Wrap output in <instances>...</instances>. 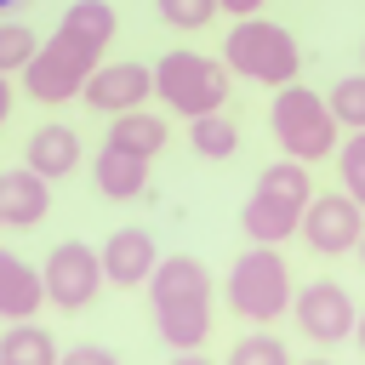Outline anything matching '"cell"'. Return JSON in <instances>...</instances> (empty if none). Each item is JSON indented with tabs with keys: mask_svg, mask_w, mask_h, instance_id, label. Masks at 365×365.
Wrapping results in <instances>:
<instances>
[{
	"mask_svg": "<svg viewBox=\"0 0 365 365\" xmlns=\"http://www.w3.org/2000/svg\"><path fill=\"white\" fill-rule=\"evenodd\" d=\"M114 40V6L108 0H74L57 23V34L23 63V91L34 103H68L91 68L103 63V46Z\"/></svg>",
	"mask_w": 365,
	"mask_h": 365,
	"instance_id": "cell-1",
	"label": "cell"
},
{
	"mask_svg": "<svg viewBox=\"0 0 365 365\" xmlns=\"http://www.w3.org/2000/svg\"><path fill=\"white\" fill-rule=\"evenodd\" d=\"M308 194H314V182H308L302 160L268 165V171L257 177V188H251L245 211H240V228H245L257 245H279L285 234H297V217H302Z\"/></svg>",
	"mask_w": 365,
	"mask_h": 365,
	"instance_id": "cell-2",
	"label": "cell"
},
{
	"mask_svg": "<svg viewBox=\"0 0 365 365\" xmlns=\"http://www.w3.org/2000/svg\"><path fill=\"white\" fill-rule=\"evenodd\" d=\"M297 63H302L297 40L279 23H262V17H245L222 46V68H234V74H245L257 86H291Z\"/></svg>",
	"mask_w": 365,
	"mask_h": 365,
	"instance_id": "cell-3",
	"label": "cell"
},
{
	"mask_svg": "<svg viewBox=\"0 0 365 365\" xmlns=\"http://www.w3.org/2000/svg\"><path fill=\"white\" fill-rule=\"evenodd\" d=\"M228 308L240 319H279L291 308V268L274 245H251L234 268H228Z\"/></svg>",
	"mask_w": 365,
	"mask_h": 365,
	"instance_id": "cell-4",
	"label": "cell"
},
{
	"mask_svg": "<svg viewBox=\"0 0 365 365\" xmlns=\"http://www.w3.org/2000/svg\"><path fill=\"white\" fill-rule=\"evenodd\" d=\"M148 74H154V91H160L177 114H188V120L228 103V68L211 63V57H200V51H171V57H160Z\"/></svg>",
	"mask_w": 365,
	"mask_h": 365,
	"instance_id": "cell-5",
	"label": "cell"
},
{
	"mask_svg": "<svg viewBox=\"0 0 365 365\" xmlns=\"http://www.w3.org/2000/svg\"><path fill=\"white\" fill-rule=\"evenodd\" d=\"M274 137H279V148L291 154V160H325L331 148H336V120H331V108L308 91V86H285L279 97H274Z\"/></svg>",
	"mask_w": 365,
	"mask_h": 365,
	"instance_id": "cell-6",
	"label": "cell"
},
{
	"mask_svg": "<svg viewBox=\"0 0 365 365\" xmlns=\"http://www.w3.org/2000/svg\"><path fill=\"white\" fill-rule=\"evenodd\" d=\"M46 297L57 302V308H68V314H80V308H91L97 302V291H103V257H91V245H80V240H63L51 257H46Z\"/></svg>",
	"mask_w": 365,
	"mask_h": 365,
	"instance_id": "cell-7",
	"label": "cell"
},
{
	"mask_svg": "<svg viewBox=\"0 0 365 365\" xmlns=\"http://www.w3.org/2000/svg\"><path fill=\"white\" fill-rule=\"evenodd\" d=\"M359 200H348V194H308V205H302V217H297V234L319 251V257H342V251H354L359 245Z\"/></svg>",
	"mask_w": 365,
	"mask_h": 365,
	"instance_id": "cell-8",
	"label": "cell"
},
{
	"mask_svg": "<svg viewBox=\"0 0 365 365\" xmlns=\"http://www.w3.org/2000/svg\"><path fill=\"white\" fill-rule=\"evenodd\" d=\"M291 314H297V331L308 342H319V348H336V342L354 336V297L342 285H331V279H319L302 297H291Z\"/></svg>",
	"mask_w": 365,
	"mask_h": 365,
	"instance_id": "cell-9",
	"label": "cell"
},
{
	"mask_svg": "<svg viewBox=\"0 0 365 365\" xmlns=\"http://www.w3.org/2000/svg\"><path fill=\"white\" fill-rule=\"evenodd\" d=\"M86 91V103L91 108H103V114H125V108H137L148 91H154V74L143 68V63H97L91 68V80L80 86Z\"/></svg>",
	"mask_w": 365,
	"mask_h": 365,
	"instance_id": "cell-10",
	"label": "cell"
},
{
	"mask_svg": "<svg viewBox=\"0 0 365 365\" xmlns=\"http://www.w3.org/2000/svg\"><path fill=\"white\" fill-rule=\"evenodd\" d=\"M154 325H160L165 348L194 354L211 336V297H165V302H154Z\"/></svg>",
	"mask_w": 365,
	"mask_h": 365,
	"instance_id": "cell-11",
	"label": "cell"
},
{
	"mask_svg": "<svg viewBox=\"0 0 365 365\" xmlns=\"http://www.w3.org/2000/svg\"><path fill=\"white\" fill-rule=\"evenodd\" d=\"M46 211H51V188L40 171H29V165L0 171V222L6 228H34V222H46Z\"/></svg>",
	"mask_w": 365,
	"mask_h": 365,
	"instance_id": "cell-12",
	"label": "cell"
},
{
	"mask_svg": "<svg viewBox=\"0 0 365 365\" xmlns=\"http://www.w3.org/2000/svg\"><path fill=\"white\" fill-rule=\"evenodd\" d=\"M154 240L143 234V228H120L114 240H108V251H103V279L108 285H120V291H137L148 274H154Z\"/></svg>",
	"mask_w": 365,
	"mask_h": 365,
	"instance_id": "cell-13",
	"label": "cell"
},
{
	"mask_svg": "<svg viewBox=\"0 0 365 365\" xmlns=\"http://www.w3.org/2000/svg\"><path fill=\"white\" fill-rule=\"evenodd\" d=\"M40 302H46V279L17 251H0V319H34Z\"/></svg>",
	"mask_w": 365,
	"mask_h": 365,
	"instance_id": "cell-14",
	"label": "cell"
},
{
	"mask_svg": "<svg viewBox=\"0 0 365 365\" xmlns=\"http://www.w3.org/2000/svg\"><path fill=\"white\" fill-rule=\"evenodd\" d=\"M23 165L40 171L46 182H57V177H68L80 165V137L68 125H40V131H29V160Z\"/></svg>",
	"mask_w": 365,
	"mask_h": 365,
	"instance_id": "cell-15",
	"label": "cell"
},
{
	"mask_svg": "<svg viewBox=\"0 0 365 365\" xmlns=\"http://www.w3.org/2000/svg\"><path fill=\"white\" fill-rule=\"evenodd\" d=\"M91 177H97V188L108 194V200H137L143 194V182H148V160L143 154H125V148H103L97 154V165H91Z\"/></svg>",
	"mask_w": 365,
	"mask_h": 365,
	"instance_id": "cell-16",
	"label": "cell"
},
{
	"mask_svg": "<svg viewBox=\"0 0 365 365\" xmlns=\"http://www.w3.org/2000/svg\"><path fill=\"white\" fill-rule=\"evenodd\" d=\"M108 143H114V148H125V154L154 160V154L165 148V120H154V114H143V108H125V114H114Z\"/></svg>",
	"mask_w": 365,
	"mask_h": 365,
	"instance_id": "cell-17",
	"label": "cell"
},
{
	"mask_svg": "<svg viewBox=\"0 0 365 365\" xmlns=\"http://www.w3.org/2000/svg\"><path fill=\"white\" fill-rule=\"evenodd\" d=\"M188 143H194V154H205V160H228V154L240 148V125H234L222 108H211V114H194V120H188Z\"/></svg>",
	"mask_w": 365,
	"mask_h": 365,
	"instance_id": "cell-18",
	"label": "cell"
},
{
	"mask_svg": "<svg viewBox=\"0 0 365 365\" xmlns=\"http://www.w3.org/2000/svg\"><path fill=\"white\" fill-rule=\"evenodd\" d=\"M0 359H6V365H51V359H57V342H51L40 325H23V319H17V325L0 336Z\"/></svg>",
	"mask_w": 365,
	"mask_h": 365,
	"instance_id": "cell-19",
	"label": "cell"
},
{
	"mask_svg": "<svg viewBox=\"0 0 365 365\" xmlns=\"http://www.w3.org/2000/svg\"><path fill=\"white\" fill-rule=\"evenodd\" d=\"M331 120L336 125H348V131H359L365 125V80L359 74H348V80H336V91H331Z\"/></svg>",
	"mask_w": 365,
	"mask_h": 365,
	"instance_id": "cell-20",
	"label": "cell"
},
{
	"mask_svg": "<svg viewBox=\"0 0 365 365\" xmlns=\"http://www.w3.org/2000/svg\"><path fill=\"white\" fill-rule=\"evenodd\" d=\"M331 154H336V165H342V194L359 200V194H365V137H348V143L331 148Z\"/></svg>",
	"mask_w": 365,
	"mask_h": 365,
	"instance_id": "cell-21",
	"label": "cell"
},
{
	"mask_svg": "<svg viewBox=\"0 0 365 365\" xmlns=\"http://www.w3.org/2000/svg\"><path fill=\"white\" fill-rule=\"evenodd\" d=\"M228 359L234 365H285V342L279 336H240Z\"/></svg>",
	"mask_w": 365,
	"mask_h": 365,
	"instance_id": "cell-22",
	"label": "cell"
},
{
	"mask_svg": "<svg viewBox=\"0 0 365 365\" xmlns=\"http://www.w3.org/2000/svg\"><path fill=\"white\" fill-rule=\"evenodd\" d=\"M34 51H40V40H34L23 23H6V29H0V74H6V68H23Z\"/></svg>",
	"mask_w": 365,
	"mask_h": 365,
	"instance_id": "cell-23",
	"label": "cell"
},
{
	"mask_svg": "<svg viewBox=\"0 0 365 365\" xmlns=\"http://www.w3.org/2000/svg\"><path fill=\"white\" fill-rule=\"evenodd\" d=\"M160 17L177 29H205L217 17V0H160Z\"/></svg>",
	"mask_w": 365,
	"mask_h": 365,
	"instance_id": "cell-24",
	"label": "cell"
},
{
	"mask_svg": "<svg viewBox=\"0 0 365 365\" xmlns=\"http://www.w3.org/2000/svg\"><path fill=\"white\" fill-rule=\"evenodd\" d=\"M68 359H74V365H108L114 354H108V348H91V342H86V348H74Z\"/></svg>",
	"mask_w": 365,
	"mask_h": 365,
	"instance_id": "cell-25",
	"label": "cell"
},
{
	"mask_svg": "<svg viewBox=\"0 0 365 365\" xmlns=\"http://www.w3.org/2000/svg\"><path fill=\"white\" fill-rule=\"evenodd\" d=\"M217 6H228V11H234V17H251V11H257V6H262V0H217Z\"/></svg>",
	"mask_w": 365,
	"mask_h": 365,
	"instance_id": "cell-26",
	"label": "cell"
},
{
	"mask_svg": "<svg viewBox=\"0 0 365 365\" xmlns=\"http://www.w3.org/2000/svg\"><path fill=\"white\" fill-rule=\"evenodd\" d=\"M6 114H11V86H6V74H0V125H6Z\"/></svg>",
	"mask_w": 365,
	"mask_h": 365,
	"instance_id": "cell-27",
	"label": "cell"
}]
</instances>
